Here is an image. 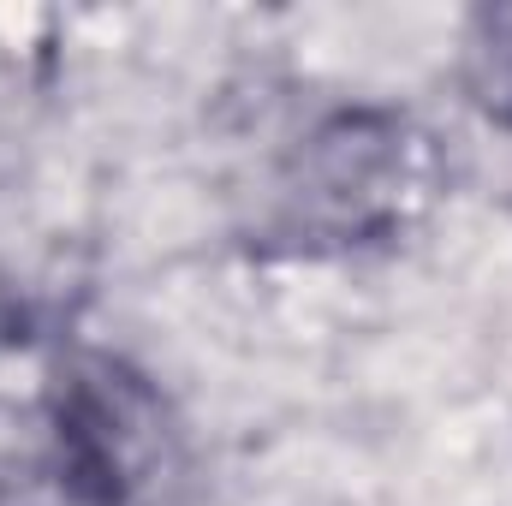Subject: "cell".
<instances>
[{"mask_svg": "<svg viewBox=\"0 0 512 506\" xmlns=\"http://www.w3.org/2000/svg\"><path fill=\"white\" fill-rule=\"evenodd\" d=\"M435 197V137L387 108H346L310 131L286 179V239L376 245Z\"/></svg>", "mask_w": 512, "mask_h": 506, "instance_id": "1", "label": "cell"}, {"mask_svg": "<svg viewBox=\"0 0 512 506\" xmlns=\"http://www.w3.org/2000/svg\"><path fill=\"white\" fill-rule=\"evenodd\" d=\"M48 423L60 483L84 506H155L185 471V441L161 387L126 358H66L48 387Z\"/></svg>", "mask_w": 512, "mask_h": 506, "instance_id": "2", "label": "cell"}, {"mask_svg": "<svg viewBox=\"0 0 512 506\" xmlns=\"http://www.w3.org/2000/svg\"><path fill=\"white\" fill-rule=\"evenodd\" d=\"M459 78L471 90V102L512 131V6H483L465 24V60Z\"/></svg>", "mask_w": 512, "mask_h": 506, "instance_id": "3", "label": "cell"}]
</instances>
